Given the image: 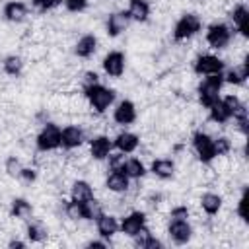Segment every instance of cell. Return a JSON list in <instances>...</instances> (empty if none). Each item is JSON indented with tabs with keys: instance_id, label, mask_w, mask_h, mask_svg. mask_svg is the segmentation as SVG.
Here are the masks:
<instances>
[{
	"instance_id": "obj_21",
	"label": "cell",
	"mask_w": 249,
	"mask_h": 249,
	"mask_svg": "<svg viewBox=\"0 0 249 249\" xmlns=\"http://www.w3.org/2000/svg\"><path fill=\"white\" fill-rule=\"evenodd\" d=\"M247 78H249V62H247V60L235 64L233 68H230V70L224 74V82H230V84H233V86L245 84Z\"/></svg>"
},
{
	"instance_id": "obj_18",
	"label": "cell",
	"mask_w": 249,
	"mask_h": 249,
	"mask_svg": "<svg viewBox=\"0 0 249 249\" xmlns=\"http://www.w3.org/2000/svg\"><path fill=\"white\" fill-rule=\"evenodd\" d=\"M113 146L123 154H132L140 146V138L134 132H119L113 140Z\"/></svg>"
},
{
	"instance_id": "obj_6",
	"label": "cell",
	"mask_w": 249,
	"mask_h": 249,
	"mask_svg": "<svg viewBox=\"0 0 249 249\" xmlns=\"http://www.w3.org/2000/svg\"><path fill=\"white\" fill-rule=\"evenodd\" d=\"M231 41V29L226 23H212L206 31V43L212 49H226Z\"/></svg>"
},
{
	"instance_id": "obj_29",
	"label": "cell",
	"mask_w": 249,
	"mask_h": 249,
	"mask_svg": "<svg viewBox=\"0 0 249 249\" xmlns=\"http://www.w3.org/2000/svg\"><path fill=\"white\" fill-rule=\"evenodd\" d=\"M64 210H66V216L70 220H74V222L88 220V206H86V202H78V200L70 198V202H66Z\"/></svg>"
},
{
	"instance_id": "obj_34",
	"label": "cell",
	"mask_w": 249,
	"mask_h": 249,
	"mask_svg": "<svg viewBox=\"0 0 249 249\" xmlns=\"http://www.w3.org/2000/svg\"><path fill=\"white\" fill-rule=\"evenodd\" d=\"M21 161L16 158V156H10L8 160H6V171H8V175H19V171H21Z\"/></svg>"
},
{
	"instance_id": "obj_39",
	"label": "cell",
	"mask_w": 249,
	"mask_h": 249,
	"mask_svg": "<svg viewBox=\"0 0 249 249\" xmlns=\"http://www.w3.org/2000/svg\"><path fill=\"white\" fill-rule=\"evenodd\" d=\"M31 2H33L35 8H39L43 12H47V10H51V8H54L58 4V0H31Z\"/></svg>"
},
{
	"instance_id": "obj_14",
	"label": "cell",
	"mask_w": 249,
	"mask_h": 249,
	"mask_svg": "<svg viewBox=\"0 0 249 249\" xmlns=\"http://www.w3.org/2000/svg\"><path fill=\"white\" fill-rule=\"evenodd\" d=\"M105 187L111 193H126L130 187V179L126 177V173L123 169H111L105 179Z\"/></svg>"
},
{
	"instance_id": "obj_30",
	"label": "cell",
	"mask_w": 249,
	"mask_h": 249,
	"mask_svg": "<svg viewBox=\"0 0 249 249\" xmlns=\"http://www.w3.org/2000/svg\"><path fill=\"white\" fill-rule=\"evenodd\" d=\"M47 235H49V231H47V228H45L41 222H31V224L27 226V239H29V241L41 243V241L47 239Z\"/></svg>"
},
{
	"instance_id": "obj_2",
	"label": "cell",
	"mask_w": 249,
	"mask_h": 249,
	"mask_svg": "<svg viewBox=\"0 0 249 249\" xmlns=\"http://www.w3.org/2000/svg\"><path fill=\"white\" fill-rule=\"evenodd\" d=\"M84 95H86L89 107L97 113H103L115 101V91L111 88L101 86V84H93L89 88H84Z\"/></svg>"
},
{
	"instance_id": "obj_17",
	"label": "cell",
	"mask_w": 249,
	"mask_h": 249,
	"mask_svg": "<svg viewBox=\"0 0 249 249\" xmlns=\"http://www.w3.org/2000/svg\"><path fill=\"white\" fill-rule=\"evenodd\" d=\"M95 49H97V37H95L93 33L82 35V37L76 41V45H74V53H76V56H80V58H89V56L95 53Z\"/></svg>"
},
{
	"instance_id": "obj_41",
	"label": "cell",
	"mask_w": 249,
	"mask_h": 249,
	"mask_svg": "<svg viewBox=\"0 0 249 249\" xmlns=\"http://www.w3.org/2000/svg\"><path fill=\"white\" fill-rule=\"evenodd\" d=\"M8 247H12V249L19 247V249H21V247H25V243H23V241H19V239H12V241L8 243Z\"/></svg>"
},
{
	"instance_id": "obj_28",
	"label": "cell",
	"mask_w": 249,
	"mask_h": 249,
	"mask_svg": "<svg viewBox=\"0 0 249 249\" xmlns=\"http://www.w3.org/2000/svg\"><path fill=\"white\" fill-rule=\"evenodd\" d=\"M10 214H12L14 218L27 220V218L33 214V206H31V202H29V200H25V198H14V200H12Z\"/></svg>"
},
{
	"instance_id": "obj_37",
	"label": "cell",
	"mask_w": 249,
	"mask_h": 249,
	"mask_svg": "<svg viewBox=\"0 0 249 249\" xmlns=\"http://www.w3.org/2000/svg\"><path fill=\"white\" fill-rule=\"evenodd\" d=\"M18 177H19L21 181H25V183H33V181L37 179V171L31 169V167H21V171H19Z\"/></svg>"
},
{
	"instance_id": "obj_10",
	"label": "cell",
	"mask_w": 249,
	"mask_h": 249,
	"mask_svg": "<svg viewBox=\"0 0 249 249\" xmlns=\"http://www.w3.org/2000/svg\"><path fill=\"white\" fill-rule=\"evenodd\" d=\"M142 228H146V214L140 212V210H134L130 214H126L123 218V222L119 224V230L124 233V235H136Z\"/></svg>"
},
{
	"instance_id": "obj_42",
	"label": "cell",
	"mask_w": 249,
	"mask_h": 249,
	"mask_svg": "<svg viewBox=\"0 0 249 249\" xmlns=\"http://www.w3.org/2000/svg\"><path fill=\"white\" fill-rule=\"evenodd\" d=\"M58 2H60V0H58Z\"/></svg>"
},
{
	"instance_id": "obj_22",
	"label": "cell",
	"mask_w": 249,
	"mask_h": 249,
	"mask_svg": "<svg viewBox=\"0 0 249 249\" xmlns=\"http://www.w3.org/2000/svg\"><path fill=\"white\" fill-rule=\"evenodd\" d=\"M70 198L72 200H78V202H88L93 198V187L84 181V179H78L72 183V189H70Z\"/></svg>"
},
{
	"instance_id": "obj_19",
	"label": "cell",
	"mask_w": 249,
	"mask_h": 249,
	"mask_svg": "<svg viewBox=\"0 0 249 249\" xmlns=\"http://www.w3.org/2000/svg\"><path fill=\"white\" fill-rule=\"evenodd\" d=\"M128 19H130V18H128L126 12H113V14H109V18H107V33H109L111 37L121 35V33L126 29Z\"/></svg>"
},
{
	"instance_id": "obj_15",
	"label": "cell",
	"mask_w": 249,
	"mask_h": 249,
	"mask_svg": "<svg viewBox=\"0 0 249 249\" xmlns=\"http://www.w3.org/2000/svg\"><path fill=\"white\" fill-rule=\"evenodd\" d=\"M95 226H97V231L101 237H113L117 231H119V220L113 216V214H105L101 212L97 218H95Z\"/></svg>"
},
{
	"instance_id": "obj_1",
	"label": "cell",
	"mask_w": 249,
	"mask_h": 249,
	"mask_svg": "<svg viewBox=\"0 0 249 249\" xmlns=\"http://www.w3.org/2000/svg\"><path fill=\"white\" fill-rule=\"evenodd\" d=\"M224 86V74L218 72V74H208L200 84H198V101L200 105H204L206 109L210 105H214L218 99H220V89Z\"/></svg>"
},
{
	"instance_id": "obj_3",
	"label": "cell",
	"mask_w": 249,
	"mask_h": 249,
	"mask_svg": "<svg viewBox=\"0 0 249 249\" xmlns=\"http://www.w3.org/2000/svg\"><path fill=\"white\" fill-rule=\"evenodd\" d=\"M200 27H202V21L196 14H183L173 27V39L175 41H187L193 35H196L200 31Z\"/></svg>"
},
{
	"instance_id": "obj_33",
	"label": "cell",
	"mask_w": 249,
	"mask_h": 249,
	"mask_svg": "<svg viewBox=\"0 0 249 249\" xmlns=\"http://www.w3.org/2000/svg\"><path fill=\"white\" fill-rule=\"evenodd\" d=\"M247 204H249V198H247V187H243V193H241V196H239V200H237V216H239L243 222L249 220Z\"/></svg>"
},
{
	"instance_id": "obj_4",
	"label": "cell",
	"mask_w": 249,
	"mask_h": 249,
	"mask_svg": "<svg viewBox=\"0 0 249 249\" xmlns=\"http://www.w3.org/2000/svg\"><path fill=\"white\" fill-rule=\"evenodd\" d=\"M35 144L39 152H51L60 148V126L54 123H45L35 138Z\"/></svg>"
},
{
	"instance_id": "obj_35",
	"label": "cell",
	"mask_w": 249,
	"mask_h": 249,
	"mask_svg": "<svg viewBox=\"0 0 249 249\" xmlns=\"http://www.w3.org/2000/svg\"><path fill=\"white\" fill-rule=\"evenodd\" d=\"M64 6H66V10H68V12H74V14H78V12L86 10V6H88V0H64Z\"/></svg>"
},
{
	"instance_id": "obj_40",
	"label": "cell",
	"mask_w": 249,
	"mask_h": 249,
	"mask_svg": "<svg viewBox=\"0 0 249 249\" xmlns=\"http://www.w3.org/2000/svg\"><path fill=\"white\" fill-rule=\"evenodd\" d=\"M88 247H91V249H93V247H99V249H105V247H107V241H95V239H91V241L88 243Z\"/></svg>"
},
{
	"instance_id": "obj_5",
	"label": "cell",
	"mask_w": 249,
	"mask_h": 249,
	"mask_svg": "<svg viewBox=\"0 0 249 249\" xmlns=\"http://www.w3.org/2000/svg\"><path fill=\"white\" fill-rule=\"evenodd\" d=\"M193 148L198 156V160L202 163H212L218 156H216V150H214V138L208 136L206 132H195L193 134Z\"/></svg>"
},
{
	"instance_id": "obj_24",
	"label": "cell",
	"mask_w": 249,
	"mask_h": 249,
	"mask_svg": "<svg viewBox=\"0 0 249 249\" xmlns=\"http://www.w3.org/2000/svg\"><path fill=\"white\" fill-rule=\"evenodd\" d=\"M152 173L160 179H171L173 173H175V161L173 160H167V158H160V160H154L152 161Z\"/></svg>"
},
{
	"instance_id": "obj_26",
	"label": "cell",
	"mask_w": 249,
	"mask_h": 249,
	"mask_svg": "<svg viewBox=\"0 0 249 249\" xmlns=\"http://www.w3.org/2000/svg\"><path fill=\"white\" fill-rule=\"evenodd\" d=\"M208 109H210V121L216 123V124H226V123L231 119V113H230V109L226 107V103H224L222 99H218V101H216L214 105H210Z\"/></svg>"
},
{
	"instance_id": "obj_36",
	"label": "cell",
	"mask_w": 249,
	"mask_h": 249,
	"mask_svg": "<svg viewBox=\"0 0 249 249\" xmlns=\"http://www.w3.org/2000/svg\"><path fill=\"white\" fill-rule=\"evenodd\" d=\"M169 216H171L173 220H187V218H189V208H187V206H183V204L173 206V208H171V212H169Z\"/></svg>"
},
{
	"instance_id": "obj_23",
	"label": "cell",
	"mask_w": 249,
	"mask_h": 249,
	"mask_svg": "<svg viewBox=\"0 0 249 249\" xmlns=\"http://www.w3.org/2000/svg\"><path fill=\"white\" fill-rule=\"evenodd\" d=\"M126 14L134 21H146L150 16V2L148 0H128Z\"/></svg>"
},
{
	"instance_id": "obj_7",
	"label": "cell",
	"mask_w": 249,
	"mask_h": 249,
	"mask_svg": "<svg viewBox=\"0 0 249 249\" xmlns=\"http://www.w3.org/2000/svg\"><path fill=\"white\" fill-rule=\"evenodd\" d=\"M195 74L198 76H208V74H218L224 70V60L214 56V54H200L195 60Z\"/></svg>"
},
{
	"instance_id": "obj_13",
	"label": "cell",
	"mask_w": 249,
	"mask_h": 249,
	"mask_svg": "<svg viewBox=\"0 0 249 249\" xmlns=\"http://www.w3.org/2000/svg\"><path fill=\"white\" fill-rule=\"evenodd\" d=\"M113 150V140L105 134H99V136H93L89 140V156L93 160H105Z\"/></svg>"
},
{
	"instance_id": "obj_25",
	"label": "cell",
	"mask_w": 249,
	"mask_h": 249,
	"mask_svg": "<svg viewBox=\"0 0 249 249\" xmlns=\"http://www.w3.org/2000/svg\"><path fill=\"white\" fill-rule=\"evenodd\" d=\"M200 208L208 214V216H214L222 210V196L216 195V193H204L200 196Z\"/></svg>"
},
{
	"instance_id": "obj_9",
	"label": "cell",
	"mask_w": 249,
	"mask_h": 249,
	"mask_svg": "<svg viewBox=\"0 0 249 249\" xmlns=\"http://www.w3.org/2000/svg\"><path fill=\"white\" fill-rule=\"evenodd\" d=\"M124 66H126V58L121 51H111L103 58V70L113 78H121L124 74Z\"/></svg>"
},
{
	"instance_id": "obj_11",
	"label": "cell",
	"mask_w": 249,
	"mask_h": 249,
	"mask_svg": "<svg viewBox=\"0 0 249 249\" xmlns=\"http://www.w3.org/2000/svg\"><path fill=\"white\" fill-rule=\"evenodd\" d=\"M113 121L121 126H126V124H132L136 121V105L130 101V99H123L115 111H113Z\"/></svg>"
},
{
	"instance_id": "obj_8",
	"label": "cell",
	"mask_w": 249,
	"mask_h": 249,
	"mask_svg": "<svg viewBox=\"0 0 249 249\" xmlns=\"http://www.w3.org/2000/svg\"><path fill=\"white\" fill-rule=\"evenodd\" d=\"M167 235H169V239H171L173 243L183 245V243H187V241L191 239L193 228H191V224H189L187 220H173V218H171V222H169V226H167Z\"/></svg>"
},
{
	"instance_id": "obj_38",
	"label": "cell",
	"mask_w": 249,
	"mask_h": 249,
	"mask_svg": "<svg viewBox=\"0 0 249 249\" xmlns=\"http://www.w3.org/2000/svg\"><path fill=\"white\" fill-rule=\"evenodd\" d=\"M93 84H99V76L95 72H86L82 78V88H89Z\"/></svg>"
},
{
	"instance_id": "obj_16",
	"label": "cell",
	"mask_w": 249,
	"mask_h": 249,
	"mask_svg": "<svg viewBox=\"0 0 249 249\" xmlns=\"http://www.w3.org/2000/svg\"><path fill=\"white\" fill-rule=\"evenodd\" d=\"M230 18H231L235 29H237L243 37H249V10H247V6H245V4H237V6L231 10Z\"/></svg>"
},
{
	"instance_id": "obj_27",
	"label": "cell",
	"mask_w": 249,
	"mask_h": 249,
	"mask_svg": "<svg viewBox=\"0 0 249 249\" xmlns=\"http://www.w3.org/2000/svg\"><path fill=\"white\" fill-rule=\"evenodd\" d=\"M121 169L126 173L128 179H140V177H144V173H146V167H144V163H142L138 158H128V160H124L123 165H121Z\"/></svg>"
},
{
	"instance_id": "obj_20",
	"label": "cell",
	"mask_w": 249,
	"mask_h": 249,
	"mask_svg": "<svg viewBox=\"0 0 249 249\" xmlns=\"http://www.w3.org/2000/svg\"><path fill=\"white\" fill-rule=\"evenodd\" d=\"M4 18H6L8 21H14V23L23 21V19L27 18V6H25V2H21V0H12V2H8V4L4 6Z\"/></svg>"
},
{
	"instance_id": "obj_31",
	"label": "cell",
	"mask_w": 249,
	"mask_h": 249,
	"mask_svg": "<svg viewBox=\"0 0 249 249\" xmlns=\"http://www.w3.org/2000/svg\"><path fill=\"white\" fill-rule=\"evenodd\" d=\"M2 68H4V72L8 76H18L21 72V68H23V60L19 56H16V54H10V56L4 58Z\"/></svg>"
},
{
	"instance_id": "obj_12",
	"label": "cell",
	"mask_w": 249,
	"mask_h": 249,
	"mask_svg": "<svg viewBox=\"0 0 249 249\" xmlns=\"http://www.w3.org/2000/svg\"><path fill=\"white\" fill-rule=\"evenodd\" d=\"M84 142V130L78 124H68L64 128H60V146L66 150H74L80 148Z\"/></svg>"
},
{
	"instance_id": "obj_32",
	"label": "cell",
	"mask_w": 249,
	"mask_h": 249,
	"mask_svg": "<svg viewBox=\"0 0 249 249\" xmlns=\"http://www.w3.org/2000/svg\"><path fill=\"white\" fill-rule=\"evenodd\" d=\"M231 140L228 136H218L214 138V150H216V156H228L231 152Z\"/></svg>"
}]
</instances>
